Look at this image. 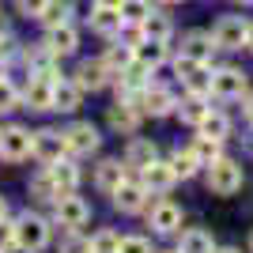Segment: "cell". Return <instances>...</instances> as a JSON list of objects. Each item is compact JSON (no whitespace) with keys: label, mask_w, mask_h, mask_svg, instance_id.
Instances as JSON below:
<instances>
[{"label":"cell","mask_w":253,"mask_h":253,"mask_svg":"<svg viewBox=\"0 0 253 253\" xmlns=\"http://www.w3.org/2000/svg\"><path fill=\"white\" fill-rule=\"evenodd\" d=\"M31 193L38 197V201H57V185H53V178L45 174V170L31 181Z\"/></svg>","instance_id":"836d02e7"},{"label":"cell","mask_w":253,"mask_h":253,"mask_svg":"<svg viewBox=\"0 0 253 253\" xmlns=\"http://www.w3.org/2000/svg\"><path fill=\"white\" fill-rule=\"evenodd\" d=\"M178 110V98L170 95L167 87L159 84H148L144 87V95H140V114H151V117H167Z\"/></svg>","instance_id":"8fae6325"},{"label":"cell","mask_w":253,"mask_h":253,"mask_svg":"<svg viewBox=\"0 0 253 253\" xmlns=\"http://www.w3.org/2000/svg\"><path fill=\"white\" fill-rule=\"evenodd\" d=\"M246 91H250V80L242 68H215L211 72V95L215 98H242Z\"/></svg>","instance_id":"ba28073f"},{"label":"cell","mask_w":253,"mask_h":253,"mask_svg":"<svg viewBox=\"0 0 253 253\" xmlns=\"http://www.w3.org/2000/svg\"><path fill=\"white\" fill-rule=\"evenodd\" d=\"M155 144L151 140H128V148H125V167H132V170H144L148 163H155Z\"/></svg>","instance_id":"7402d4cb"},{"label":"cell","mask_w":253,"mask_h":253,"mask_svg":"<svg viewBox=\"0 0 253 253\" xmlns=\"http://www.w3.org/2000/svg\"><path fill=\"white\" fill-rule=\"evenodd\" d=\"M53 215H57V223H61V227L80 231V227L91 219V208H87L84 197H76V193H61V197L53 201Z\"/></svg>","instance_id":"277c9868"},{"label":"cell","mask_w":253,"mask_h":253,"mask_svg":"<svg viewBox=\"0 0 253 253\" xmlns=\"http://www.w3.org/2000/svg\"><path fill=\"white\" fill-rule=\"evenodd\" d=\"M140 106H132V102H114L110 106V114H106V121H110V128L114 132H121V136H132L140 128Z\"/></svg>","instance_id":"7c38bea8"},{"label":"cell","mask_w":253,"mask_h":253,"mask_svg":"<svg viewBox=\"0 0 253 253\" xmlns=\"http://www.w3.org/2000/svg\"><path fill=\"white\" fill-rule=\"evenodd\" d=\"M117 246H121V238L114 231H98L91 238V253H117Z\"/></svg>","instance_id":"e575fe53"},{"label":"cell","mask_w":253,"mask_h":253,"mask_svg":"<svg viewBox=\"0 0 253 253\" xmlns=\"http://www.w3.org/2000/svg\"><path fill=\"white\" fill-rule=\"evenodd\" d=\"M136 61L144 64V68H159V64L167 61V42H155V38H144V42L136 45Z\"/></svg>","instance_id":"484cf974"},{"label":"cell","mask_w":253,"mask_h":253,"mask_svg":"<svg viewBox=\"0 0 253 253\" xmlns=\"http://www.w3.org/2000/svg\"><path fill=\"white\" fill-rule=\"evenodd\" d=\"M45 27H61V23H72V0H49L45 11L38 15Z\"/></svg>","instance_id":"4dcf8cb0"},{"label":"cell","mask_w":253,"mask_h":253,"mask_svg":"<svg viewBox=\"0 0 253 253\" xmlns=\"http://www.w3.org/2000/svg\"><path fill=\"white\" fill-rule=\"evenodd\" d=\"M31 148H34V132H27L23 125L0 128V159H4V163H23V159H31Z\"/></svg>","instance_id":"3957f363"},{"label":"cell","mask_w":253,"mask_h":253,"mask_svg":"<svg viewBox=\"0 0 253 253\" xmlns=\"http://www.w3.org/2000/svg\"><path fill=\"white\" fill-rule=\"evenodd\" d=\"M208 110H211V106H208V98H204V95H185V98L178 102V114H181V121H185V125H201Z\"/></svg>","instance_id":"d4e9b609"},{"label":"cell","mask_w":253,"mask_h":253,"mask_svg":"<svg viewBox=\"0 0 253 253\" xmlns=\"http://www.w3.org/2000/svg\"><path fill=\"white\" fill-rule=\"evenodd\" d=\"M178 253H215V242L208 231H185L178 242Z\"/></svg>","instance_id":"f1b7e54d"},{"label":"cell","mask_w":253,"mask_h":253,"mask_svg":"<svg viewBox=\"0 0 253 253\" xmlns=\"http://www.w3.org/2000/svg\"><path fill=\"white\" fill-rule=\"evenodd\" d=\"M80 98H84V91H80L76 80H57L53 84V110L72 114V110H80Z\"/></svg>","instance_id":"ffe728a7"},{"label":"cell","mask_w":253,"mask_h":253,"mask_svg":"<svg viewBox=\"0 0 253 253\" xmlns=\"http://www.w3.org/2000/svg\"><path fill=\"white\" fill-rule=\"evenodd\" d=\"M0 80H8V61H0Z\"/></svg>","instance_id":"f6af8a7d"},{"label":"cell","mask_w":253,"mask_h":253,"mask_svg":"<svg viewBox=\"0 0 253 253\" xmlns=\"http://www.w3.org/2000/svg\"><path fill=\"white\" fill-rule=\"evenodd\" d=\"M110 80H114V72H110L102 61H84L80 68H76V84H80V91H102Z\"/></svg>","instance_id":"2e32d148"},{"label":"cell","mask_w":253,"mask_h":253,"mask_svg":"<svg viewBox=\"0 0 253 253\" xmlns=\"http://www.w3.org/2000/svg\"><path fill=\"white\" fill-rule=\"evenodd\" d=\"M11 53H15V38H11V31L0 27V61H8Z\"/></svg>","instance_id":"ab89813d"},{"label":"cell","mask_w":253,"mask_h":253,"mask_svg":"<svg viewBox=\"0 0 253 253\" xmlns=\"http://www.w3.org/2000/svg\"><path fill=\"white\" fill-rule=\"evenodd\" d=\"M125 178H128L125 174V159H102V163L95 167V185L102 193H114Z\"/></svg>","instance_id":"ac0fdd59"},{"label":"cell","mask_w":253,"mask_h":253,"mask_svg":"<svg viewBox=\"0 0 253 253\" xmlns=\"http://www.w3.org/2000/svg\"><path fill=\"white\" fill-rule=\"evenodd\" d=\"M114 208L125 211V215H132V211H144L148 208V189H144V181H132L125 178L121 185L114 189Z\"/></svg>","instance_id":"30bf717a"},{"label":"cell","mask_w":253,"mask_h":253,"mask_svg":"<svg viewBox=\"0 0 253 253\" xmlns=\"http://www.w3.org/2000/svg\"><path fill=\"white\" fill-rule=\"evenodd\" d=\"M246 121H250V125H253V95L246 98Z\"/></svg>","instance_id":"b9f144b4"},{"label":"cell","mask_w":253,"mask_h":253,"mask_svg":"<svg viewBox=\"0 0 253 253\" xmlns=\"http://www.w3.org/2000/svg\"><path fill=\"white\" fill-rule=\"evenodd\" d=\"M91 8H121V0H91Z\"/></svg>","instance_id":"60d3db41"},{"label":"cell","mask_w":253,"mask_h":253,"mask_svg":"<svg viewBox=\"0 0 253 253\" xmlns=\"http://www.w3.org/2000/svg\"><path fill=\"white\" fill-rule=\"evenodd\" d=\"M163 253H178V250H163Z\"/></svg>","instance_id":"c3c4849f"},{"label":"cell","mask_w":253,"mask_h":253,"mask_svg":"<svg viewBox=\"0 0 253 253\" xmlns=\"http://www.w3.org/2000/svg\"><path fill=\"white\" fill-rule=\"evenodd\" d=\"M61 253H91V238L68 231V234H64V242H61Z\"/></svg>","instance_id":"8d00e7d4"},{"label":"cell","mask_w":253,"mask_h":253,"mask_svg":"<svg viewBox=\"0 0 253 253\" xmlns=\"http://www.w3.org/2000/svg\"><path fill=\"white\" fill-rule=\"evenodd\" d=\"M246 31H250V23H246L242 15H223V19L211 27V42L219 45V49H242Z\"/></svg>","instance_id":"8992f818"},{"label":"cell","mask_w":253,"mask_h":253,"mask_svg":"<svg viewBox=\"0 0 253 253\" xmlns=\"http://www.w3.org/2000/svg\"><path fill=\"white\" fill-rule=\"evenodd\" d=\"M140 31H144V38H155V42H170V34H174V23H170V15H163V11L151 8V15L140 23Z\"/></svg>","instance_id":"603a6c76"},{"label":"cell","mask_w":253,"mask_h":253,"mask_svg":"<svg viewBox=\"0 0 253 253\" xmlns=\"http://www.w3.org/2000/svg\"><path fill=\"white\" fill-rule=\"evenodd\" d=\"M242 4H253V0H242Z\"/></svg>","instance_id":"f907efd6"},{"label":"cell","mask_w":253,"mask_h":253,"mask_svg":"<svg viewBox=\"0 0 253 253\" xmlns=\"http://www.w3.org/2000/svg\"><path fill=\"white\" fill-rule=\"evenodd\" d=\"M31 155L38 159V163H57V159H64L68 155V144H64V132H57V128H38L34 132V148H31Z\"/></svg>","instance_id":"52a82bcc"},{"label":"cell","mask_w":253,"mask_h":253,"mask_svg":"<svg viewBox=\"0 0 253 253\" xmlns=\"http://www.w3.org/2000/svg\"><path fill=\"white\" fill-rule=\"evenodd\" d=\"M45 4H49V0H15V11L27 15V19H38V15L45 11Z\"/></svg>","instance_id":"74e56055"},{"label":"cell","mask_w":253,"mask_h":253,"mask_svg":"<svg viewBox=\"0 0 253 253\" xmlns=\"http://www.w3.org/2000/svg\"><path fill=\"white\" fill-rule=\"evenodd\" d=\"M197 128H201V136L227 140V136H231V117H227V114H219V110H208V114H204V121H201Z\"/></svg>","instance_id":"cb8c5ba5"},{"label":"cell","mask_w":253,"mask_h":253,"mask_svg":"<svg viewBox=\"0 0 253 253\" xmlns=\"http://www.w3.org/2000/svg\"><path fill=\"white\" fill-rule=\"evenodd\" d=\"M23 102H27V110H53V84L34 76L27 84V91H23Z\"/></svg>","instance_id":"44dd1931"},{"label":"cell","mask_w":253,"mask_h":253,"mask_svg":"<svg viewBox=\"0 0 253 253\" xmlns=\"http://www.w3.org/2000/svg\"><path fill=\"white\" fill-rule=\"evenodd\" d=\"M181 84H185V91H189V95H204V98H208V95H211V68H208V64H197V68H193Z\"/></svg>","instance_id":"f546056e"},{"label":"cell","mask_w":253,"mask_h":253,"mask_svg":"<svg viewBox=\"0 0 253 253\" xmlns=\"http://www.w3.org/2000/svg\"><path fill=\"white\" fill-rule=\"evenodd\" d=\"M23 102V95L11 87V80H0V114H8V110H15V106Z\"/></svg>","instance_id":"d590c367"},{"label":"cell","mask_w":253,"mask_h":253,"mask_svg":"<svg viewBox=\"0 0 253 253\" xmlns=\"http://www.w3.org/2000/svg\"><path fill=\"white\" fill-rule=\"evenodd\" d=\"M246 49L253 53V23H250V31H246Z\"/></svg>","instance_id":"7bdbcfd3"},{"label":"cell","mask_w":253,"mask_h":253,"mask_svg":"<svg viewBox=\"0 0 253 253\" xmlns=\"http://www.w3.org/2000/svg\"><path fill=\"white\" fill-rule=\"evenodd\" d=\"M208 189L219 193V197H231V193L242 189V167L234 159H215L208 167Z\"/></svg>","instance_id":"7a4b0ae2"},{"label":"cell","mask_w":253,"mask_h":253,"mask_svg":"<svg viewBox=\"0 0 253 253\" xmlns=\"http://www.w3.org/2000/svg\"><path fill=\"white\" fill-rule=\"evenodd\" d=\"M215 49L219 45L211 42V34H204V31H189L181 38V57H193V61H201V64H208Z\"/></svg>","instance_id":"e0dca14e"},{"label":"cell","mask_w":253,"mask_h":253,"mask_svg":"<svg viewBox=\"0 0 253 253\" xmlns=\"http://www.w3.org/2000/svg\"><path fill=\"white\" fill-rule=\"evenodd\" d=\"M132 61H136V53H132V45H125V42L110 45V49H106V57H102V64H106L114 76H117V72H125Z\"/></svg>","instance_id":"83f0119b"},{"label":"cell","mask_w":253,"mask_h":253,"mask_svg":"<svg viewBox=\"0 0 253 253\" xmlns=\"http://www.w3.org/2000/svg\"><path fill=\"white\" fill-rule=\"evenodd\" d=\"M117 11H121V19H125V23L140 27V23L151 15V4H148V0H121V8H117Z\"/></svg>","instance_id":"d6a6232c"},{"label":"cell","mask_w":253,"mask_h":253,"mask_svg":"<svg viewBox=\"0 0 253 253\" xmlns=\"http://www.w3.org/2000/svg\"><path fill=\"white\" fill-rule=\"evenodd\" d=\"M215 253H242V250H231V246H227V250H215Z\"/></svg>","instance_id":"bcb514c9"},{"label":"cell","mask_w":253,"mask_h":253,"mask_svg":"<svg viewBox=\"0 0 253 253\" xmlns=\"http://www.w3.org/2000/svg\"><path fill=\"white\" fill-rule=\"evenodd\" d=\"M250 250H253V234H250Z\"/></svg>","instance_id":"681fc988"},{"label":"cell","mask_w":253,"mask_h":253,"mask_svg":"<svg viewBox=\"0 0 253 253\" xmlns=\"http://www.w3.org/2000/svg\"><path fill=\"white\" fill-rule=\"evenodd\" d=\"M140 181H144V189L148 193H159V197H163V193H170V185H174V170H170V163H148V167L140 170Z\"/></svg>","instance_id":"9a60e30c"},{"label":"cell","mask_w":253,"mask_h":253,"mask_svg":"<svg viewBox=\"0 0 253 253\" xmlns=\"http://www.w3.org/2000/svg\"><path fill=\"white\" fill-rule=\"evenodd\" d=\"M121 27H125V19H121L117 8H91V31L95 34H102V38H121Z\"/></svg>","instance_id":"d6986e66"},{"label":"cell","mask_w":253,"mask_h":253,"mask_svg":"<svg viewBox=\"0 0 253 253\" xmlns=\"http://www.w3.org/2000/svg\"><path fill=\"white\" fill-rule=\"evenodd\" d=\"M117 253H151V242H148V238H140V234H132V238H121Z\"/></svg>","instance_id":"f35d334b"},{"label":"cell","mask_w":253,"mask_h":253,"mask_svg":"<svg viewBox=\"0 0 253 253\" xmlns=\"http://www.w3.org/2000/svg\"><path fill=\"white\" fill-rule=\"evenodd\" d=\"M45 45H49L53 57H68V53L80 49V31H76L72 23H61V27H49L45 34Z\"/></svg>","instance_id":"5bb4252c"},{"label":"cell","mask_w":253,"mask_h":253,"mask_svg":"<svg viewBox=\"0 0 253 253\" xmlns=\"http://www.w3.org/2000/svg\"><path fill=\"white\" fill-rule=\"evenodd\" d=\"M45 174H49L53 185H57V197H61V193H76V189H80V167H76L68 155L57 159V163H49Z\"/></svg>","instance_id":"4fadbf2b"},{"label":"cell","mask_w":253,"mask_h":253,"mask_svg":"<svg viewBox=\"0 0 253 253\" xmlns=\"http://www.w3.org/2000/svg\"><path fill=\"white\" fill-rule=\"evenodd\" d=\"M64 144H68V155H95L102 136H98L95 125H87V121H76V125L64 128Z\"/></svg>","instance_id":"9c48e42d"},{"label":"cell","mask_w":253,"mask_h":253,"mask_svg":"<svg viewBox=\"0 0 253 253\" xmlns=\"http://www.w3.org/2000/svg\"><path fill=\"white\" fill-rule=\"evenodd\" d=\"M8 219V201H4V197H0V223Z\"/></svg>","instance_id":"ee69618b"},{"label":"cell","mask_w":253,"mask_h":253,"mask_svg":"<svg viewBox=\"0 0 253 253\" xmlns=\"http://www.w3.org/2000/svg\"><path fill=\"white\" fill-rule=\"evenodd\" d=\"M163 4H178V0H163Z\"/></svg>","instance_id":"7dc6e473"},{"label":"cell","mask_w":253,"mask_h":253,"mask_svg":"<svg viewBox=\"0 0 253 253\" xmlns=\"http://www.w3.org/2000/svg\"><path fill=\"white\" fill-rule=\"evenodd\" d=\"M193 155H197V163L201 167H211L215 159H223V140H211V136H197L193 140Z\"/></svg>","instance_id":"4316f807"},{"label":"cell","mask_w":253,"mask_h":253,"mask_svg":"<svg viewBox=\"0 0 253 253\" xmlns=\"http://www.w3.org/2000/svg\"><path fill=\"white\" fill-rule=\"evenodd\" d=\"M144 211H148V223H151V231H155V234H174L181 227V208L174 201H163L159 193H155V201L148 197V208H144Z\"/></svg>","instance_id":"5b68a950"},{"label":"cell","mask_w":253,"mask_h":253,"mask_svg":"<svg viewBox=\"0 0 253 253\" xmlns=\"http://www.w3.org/2000/svg\"><path fill=\"white\" fill-rule=\"evenodd\" d=\"M11 234H15V250L23 253H42L49 246V223L42 215H31V211L11 223Z\"/></svg>","instance_id":"6da1fadb"},{"label":"cell","mask_w":253,"mask_h":253,"mask_svg":"<svg viewBox=\"0 0 253 253\" xmlns=\"http://www.w3.org/2000/svg\"><path fill=\"white\" fill-rule=\"evenodd\" d=\"M0 253H4V250H0Z\"/></svg>","instance_id":"816d5d0a"},{"label":"cell","mask_w":253,"mask_h":253,"mask_svg":"<svg viewBox=\"0 0 253 253\" xmlns=\"http://www.w3.org/2000/svg\"><path fill=\"white\" fill-rule=\"evenodd\" d=\"M170 170H174V178H193V174L201 170V163H197L193 151H174V155H170Z\"/></svg>","instance_id":"1f68e13d"}]
</instances>
